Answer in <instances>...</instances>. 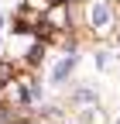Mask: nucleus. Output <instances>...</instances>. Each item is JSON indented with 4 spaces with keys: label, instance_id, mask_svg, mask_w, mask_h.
<instances>
[{
    "label": "nucleus",
    "instance_id": "1",
    "mask_svg": "<svg viewBox=\"0 0 120 124\" xmlns=\"http://www.w3.org/2000/svg\"><path fill=\"white\" fill-rule=\"evenodd\" d=\"M72 62H76V59H65V62H58V69H55V79H65V72L72 69Z\"/></svg>",
    "mask_w": 120,
    "mask_h": 124
},
{
    "label": "nucleus",
    "instance_id": "2",
    "mask_svg": "<svg viewBox=\"0 0 120 124\" xmlns=\"http://www.w3.org/2000/svg\"><path fill=\"white\" fill-rule=\"evenodd\" d=\"M107 21V7H93V24H103Z\"/></svg>",
    "mask_w": 120,
    "mask_h": 124
}]
</instances>
